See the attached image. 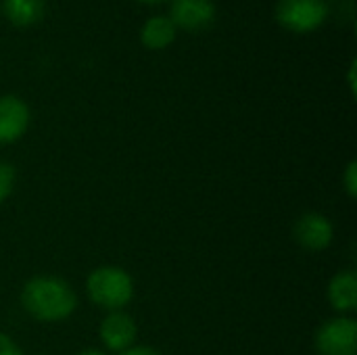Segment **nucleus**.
Returning <instances> with one entry per match:
<instances>
[{"label":"nucleus","instance_id":"nucleus-1","mask_svg":"<svg viewBox=\"0 0 357 355\" xmlns=\"http://www.w3.org/2000/svg\"><path fill=\"white\" fill-rule=\"evenodd\" d=\"M19 301L29 318L44 324L65 322L77 310V293L65 278L54 274L31 276L23 285Z\"/></svg>","mask_w":357,"mask_h":355},{"label":"nucleus","instance_id":"nucleus-2","mask_svg":"<svg viewBox=\"0 0 357 355\" xmlns=\"http://www.w3.org/2000/svg\"><path fill=\"white\" fill-rule=\"evenodd\" d=\"M134 293H136L134 278L121 266H111V264L98 266L86 278L88 299L96 308L105 310L107 314L126 310L132 303Z\"/></svg>","mask_w":357,"mask_h":355},{"label":"nucleus","instance_id":"nucleus-3","mask_svg":"<svg viewBox=\"0 0 357 355\" xmlns=\"http://www.w3.org/2000/svg\"><path fill=\"white\" fill-rule=\"evenodd\" d=\"M328 17L326 0H278L276 21L293 33H310Z\"/></svg>","mask_w":357,"mask_h":355},{"label":"nucleus","instance_id":"nucleus-4","mask_svg":"<svg viewBox=\"0 0 357 355\" xmlns=\"http://www.w3.org/2000/svg\"><path fill=\"white\" fill-rule=\"evenodd\" d=\"M318 355H357V320L351 316H335L320 324L314 335Z\"/></svg>","mask_w":357,"mask_h":355},{"label":"nucleus","instance_id":"nucleus-5","mask_svg":"<svg viewBox=\"0 0 357 355\" xmlns=\"http://www.w3.org/2000/svg\"><path fill=\"white\" fill-rule=\"evenodd\" d=\"M293 239L295 243L310 253L326 251L335 241V226L333 222L318 211L301 213L293 224Z\"/></svg>","mask_w":357,"mask_h":355},{"label":"nucleus","instance_id":"nucleus-6","mask_svg":"<svg viewBox=\"0 0 357 355\" xmlns=\"http://www.w3.org/2000/svg\"><path fill=\"white\" fill-rule=\"evenodd\" d=\"M98 337L107 352L121 354V352L130 349L132 345H136L138 324H136L134 316H130L126 310L109 312L98 326Z\"/></svg>","mask_w":357,"mask_h":355},{"label":"nucleus","instance_id":"nucleus-7","mask_svg":"<svg viewBox=\"0 0 357 355\" xmlns=\"http://www.w3.org/2000/svg\"><path fill=\"white\" fill-rule=\"evenodd\" d=\"M31 111L27 103L15 94L0 96V146L21 140L29 128Z\"/></svg>","mask_w":357,"mask_h":355},{"label":"nucleus","instance_id":"nucleus-8","mask_svg":"<svg viewBox=\"0 0 357 355\" xmlns=\"http://www.w3.org/2000/svg\"><path fill=\"white\" fill-rule=\"evenodd\" d=\"M176 29L184 31H205L215 21V4L211 0H174L167 15Z\"/></svg>","mask_w":357,"mask_h":355},{"label":"nucleus","instance_id":"nucleus-9","mask_svg":"<svg viewBox=\"0 0 357 355\" xmlns=\"http://www.w3.org/2000/svg\"><path fill=\"white\" fill-rule=\"evenodd\" d=\"M328 303L339 316H349L357 308V274L354 270L337 272L326 289Z\"/></svg>","mask_w":357,"mask_h":355},{"label":"nucleus","instance_id":"nucleus-10","mask_svg":"<svg viewBox=\"0 0 357 355\" xmlns=\"http://www.w3.org/2000/svg\"><path fill=\"white\" fill-rule=\"evenodd\" d=\"M176 36H178V29L167 15H155L146 19L140 29V42L149 50H163L172 46Z\"/></svg>","mask_w":357,"mask_h":355},{"label":"nucleus","instance_id":"nucleus-11","mask_svg":"<svg viewBox=\"0 0 357 355\" xmlns=\"http://www.w3.org/2000/svg\"><path fill=\"white\" fill-rule=\"evenodd\" d=\"M44 0H2V13L17 27H29L44 17Z\"/></svg>","mask_w":357,"mask_h":355},{"label":"nucleus","instance_id":"nucleus-12","mask_svg":"<svg viewBox=\"0 0 357 355\" xmlns=\"http://www.w3.org/2000/svg\"><path fill=\"white\" fill-rule=\"evenodd\" d=\"M17 184V169L13 163L0 159V205L13 195Z\"/></svg>","mask_w":357,"mask_h":355},{"label":"nucleus","instance_id":"nucleus-13","mask_svg":"<svg viewBox=\"0 0 357 355\" xmlns=\"http://www.w3.org/2000/svg\"><path fill=\"white\" fill-rule=\"evenodd\" d=\"M343 188L349 199L357 197V161H349L343 172Z\"/></svg>","mask_w":357,"mask_h":355},{"label":"nucleus","instance_id":"nucleus-14","mask_svg":"<svg viewBox=\"0 0 357 355\" xmlns=\"http://www.w3.org/2000/svg\"><path fill=\"white\" fill-rule=\"evenodd\" d=\"M0 355H25L23 354V349L6 335V333H2L0 331Z\"/></svg>","mask_w":357,"mask_h":355},{"label":"nucleus","instance_id":"nucleus-15","mask_svg":"<svg viewBox=\"0 0 357 355\" xmlns=\"http://www.w3.org/2000/svg\"><path fill=\"white\" fill-rule=\"evenodd\" d=\"M117 355H161V352L151 347V345H132L130 349H126V352Z\"/></svg>","mask_w":357,"mask_h":355},{"label":"nucleus","instance_id":"nucleus-16","mask_svg":"<svg viewBox=\"0 0 357 355\" xmlns=\"http://www.w3.org/2000/svg\"><path fill=\"white\" fill-rule=\"evenodd\" d=\"M356 71H357V61H356V59H354V61H351V65H349V73H347V82H349V90H351V94H354V96H356V90H357Z\"/></svg>","mask_w":357,"mask_h":355},{"label":"nucleus","instance_id":"nucleus-17","mask_svg":"<svg viewBox=\"0 0 357 355\" xmlns=\"http://www.w3.org/2000/svg\"><path fill=\"white\" fill-rule=\"evenodd\" d=\"M75 355H107L102 349H92V347H88V349H82L79 354Z\"/></svg>","mask_w":357,"mask_h":355},{"label":"nucleus","instance_id":"nucleus-18","mask_svg":"<svg viewBox=\"0 0 357 355\" xmlns=\"http://www.w3.org/2000/svg\"><path fill=\"white\" fill-rule=\"evenodd\" d=\"M136 2H144V4H155V2H163V0H136Z\"/></svg>","mask_w":357,"mask_h":355}]
</instances>
